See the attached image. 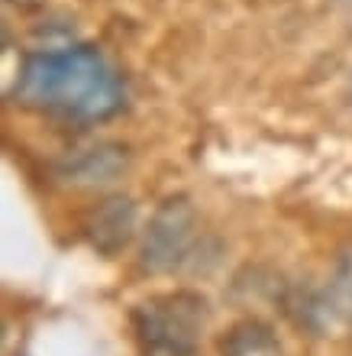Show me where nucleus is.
<instances>
[{
  "label": "nucleus",
  "instance_id": "nucleus-1",
  "mask_svg": "<svg viewBox=\"0 0 352 356\" xmlns=\"http://www.w3.org/2000/svg\"><path fill=\"white\" fill-rule=\"evenodd\" d=\"M13 101L72 123H101L123 111V81L94 46L29 52L17 72Z\"/></svg>",
  "mask_w": 352,
  "mask_h": 356
},
{
  "label": "nucleus",
  "instance_id": "nucleus-2",
  "mask_svg": "<svg viewBox=\"0 0 352 356\" xmlns=\"http://www.w3.org/2000/svg\"><path fill=\"white\" fill-rule=\"evenodd\" d=\"M210 305L201 291L175 289L133 308V327L152 356H194L204 337Z\"/></svg>",
  "mask_w": 352,
  "mask_h": 356
},
{
  "label": "nucleus",
  "instance_id": "nucleus-3",
  "mask_svg": "<svg viewBox=\"0 0 352 356\" xmlns=\"http://www.w3.org/2000/svg\"><path fill=\"white\" fill-rule=\"evenodd\" d=\"M281 308L301 330L314 337L346 334L352 330V250L336 259L324 289L310 285H285Z\"/></svg>",
  "mask_w": 352,
  "mask_h": 356
},
{
  "label": "nucleus",
  "instance_id": "nucleus-4",
  "mask_svg": "<svg viewBox=\"0 0 352 356\" xmlns=\"http://www.w3.org/2000/svg\"><path fill=\"white\" fill-rule=\"evenodd\" d=\"M197 243H201V224H197V211L191 204V197L171 195L149 217L140 250V266L152 275L181 272L191 263Z\"/></svg>",
  "mask_w": 352,
  "mask_h": 356
},
{
  "label": "nucleus",
  "instance_id": "nucleus-5",
  "mask_svg": "<svg viewBox=\"0 0 352 356\" xmlns=\"http://www.w3.org/2000/svg\"><path fill=\"white\" fill-rule=\"evenodd\" d=\"M130 165V152L120 143H91L81 149L65 152L62 159L52 165L58 181L74 188H97L110 185L126 172Z\"/></svg>",
  "mask_w": 352,
  "mask_h": 356
},
{
  "label": "nucleus",
  "instance_id": "nucleus-6",
  "mask_svg": "<svg viewBox=\"0 0 352 356\" xmlns=\"http://www.w3.org/2000/svg\"><path fill=\"white\" fill-rule=\"evenodd\" d=\"M84 230H87V240H91L97 253L103 256L120 253L136 234V204H133V197L113 195L107 201H101L91 211Z\"/></svg>",
  "mask_w": 352,
  "mask_h": 356
},
{
  "label": "nucleus",
  "instance_id": "nucleus-7",
  "mask_svg": "<svg viewBox=\"0 0 352 356\" xmlns=\"http://www.w3.org/2000/svg\"><path fill=\"white\" fill-rule=\"evenodd\" d=\"M220 356H287L275 327L259 318H246L226 330L220 340Z\"/></svg>",
  "mask_w": 352,
  "mask_h": 356
},
{
  "label": "nucleus",
  "instance_id": "nucleus-8",
  "mask_svg": "<svg viewBox=\"0 0 352 356\" xmlns=\"http://www.w3.org/2000/svg\"><path fill=\"white\" fill-rule=\"evenodd\" d=\"M346 97H349V104H352V78H349V88H346Z\"/></svg>",
  "mask_w": 352,
  "mask_h": 356
},
{
  "label": "nucleus",
  "instance_id": "nucleus-9",
  "mask_svg": "<svg viewBox=\"0 0 352 356\" xmlns=\"http://www.w3.org/2000/svg\"><path fill=\"white\" fill-rule=\"evenodd\" d=\"M13 3H36V0H13Z\"/></svg>",
  "mask_w": 352,
  "mask_h": 356
}]
</instances>
